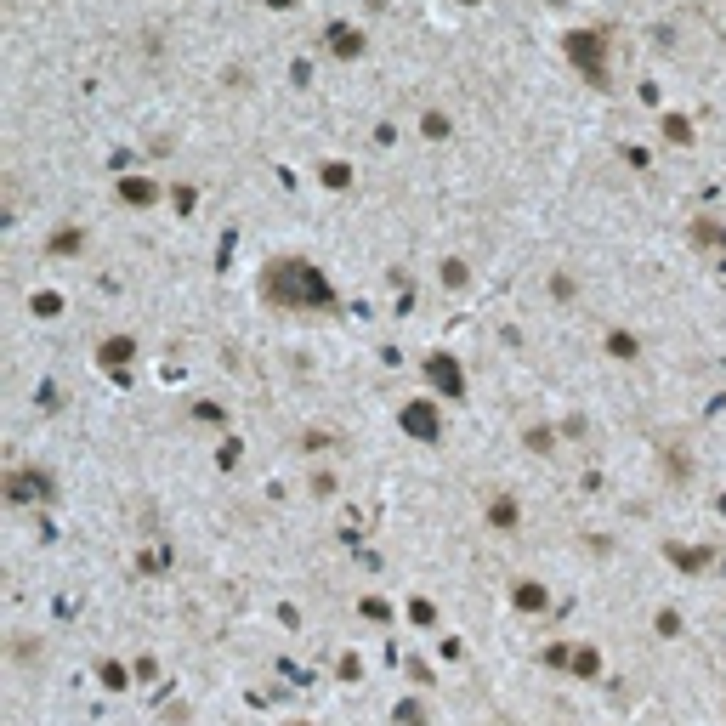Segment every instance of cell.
<instances>
[{
  "label": "cell",
  "instance_id": "6da1fadb",
  "mask_svg": "<svg viewBox=\"0 0 726 726\" xmlns=\"http://www.w3.org/2000/svg\"><path fill=\"white\" fill-rule=\"evenodd\" d=\"M517 601L522 607H545V590H540V584H517Z\"/></svg>",
  "mask_w": 726,
  "mask_h": 726
}]
</instances>
